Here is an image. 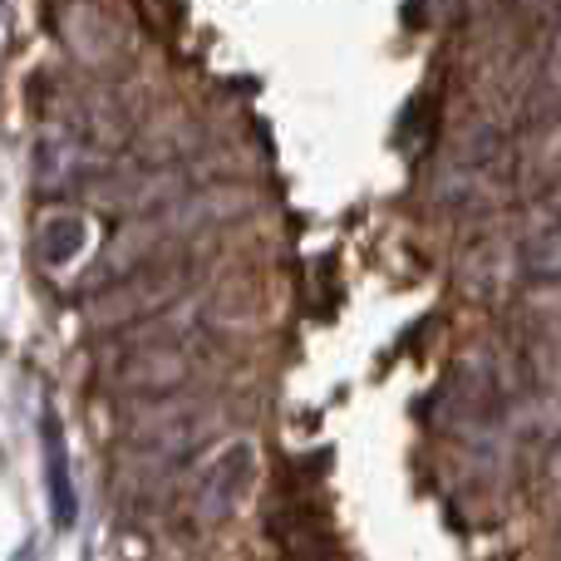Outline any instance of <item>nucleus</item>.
<instances>
[{
  "label": "nucleus",
  "instance_id": "obj_3",
  "mask_svg": "<svg viewBox=\"0 0 561 561\" xmlns=\"http://www.w3.org/2000/svg\"><path fill=\"white\" fill-rule=\"evenodd\" d=\"M39 454H45V488H49L55 527H69L75 523V478H69V448H65V428H59L55 409L39 414Z\"/></svg>",
  "mask_w": 561,
  "mask_h": 561
},
{
  "label": "nucleus",
  "instance_id": "obj_4",
  "mask_svg": "<svg viewBox=\"0 0 561 561\" xmlns=\"http://www.w3.org/2000/svg\"><path fill=\"white\" fill-rule=\"evenodd\" d=\"M79 158H84V148H79L65 128H45V134H39V144H35V178H39V187H49V193H55L59 183H75Z\"/></svg>",
  "mask_w": 561,
  "mask_h": 561
},
{
  "label": "nucleus",
  "instance_id": "obj_2",
  "mask_svg": "<svg viewBox=\"0 0 561 561\" xmlns=\"http://www.w3.org/2000/svg\"><path fill=\"white\" fill-rule=\"evenodd\" d=\"M89 247H94V227H89V217L75 213V207L49 213L45 222L35 227V262L45 266V272H55V276L84 262Z\"/></svg>",
  "mask_w": 561,
  "mask_h": 561
},
{
  "label": "nucleus",
  "instance_id": "obj_1",
  "mask_svg": "<svg viewBox=\"0 0 561 561\" xmlns=\"http://www.w3.org/2000/svg\"><path fill=\"white\" fill-rule=\"evenodd\" d=\"M256 478H262V448H256L252 438H227L203 463V473H197V483H193L197 523H207V527L232 523V517L252 503Z\"/></svg>",
  "mask_w": 561,
  "mask_h": 561
}]
</instances>
